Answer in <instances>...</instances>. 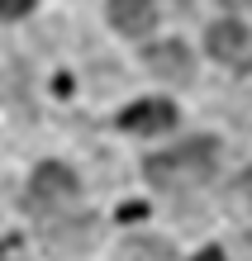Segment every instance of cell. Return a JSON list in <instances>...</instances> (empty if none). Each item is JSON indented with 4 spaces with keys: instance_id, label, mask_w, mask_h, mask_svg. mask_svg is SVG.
<instances>
[{
    "instance_id": "obj_1",
    "label": "cell",
    "mask_w": 252,
    "mask_h": 261,
    "mask_svg": "<svg viewBox=\"0 0 252 261\" xmlns=\"http://www.w3.org/2000/svg\"><path fill=\"white\" fill-rule=\"evenodd\" d=\"M214 162H219V147L210 138H191L181 147H167L157 157H148V180L162 190H191L214 176Z\"/></svg>"
},
{
    "instance_id": "obj_2",
    "label": "cell",
    "mask_w": 252,
    "mask_h": 261,
    "mask_svg": "<svg viewBox=\"0 0 252 261\" xmlns=\"http://www.w3.org/2000/svg\"><path fill=\"white\" fill-rule=\"evenodd\" d=\"M76 199V176L62 162H48L34 171V186H29V204L34 209H62Z\"/></svg>"
},
{
    "instance_id": "obj_3",
    "label": "cell",
    "mask_w": 252,
    "mask_h": 261,
    "mask_svg": "<svg viewBox=\"0 0 252 261\" xmlns=\"http://www.w3.org/2000/svg\"><path fill=\"white\" fill-rule=\"evenodd\" d=\"M204 43H210V53L219 57V62H228V67H243L247 57H252V34H247L243 24H233V19H219V24H210Z\"/></svg>"
},
{
    "instance_id": "obj_4",
    "label": "cell",
    "mask_w": 252,
    "mask_h": 261,
    "mask_svg": "<svg viewBox=\"0 0 252 261\" xmlns=\"http://www.w3.org/2000/svg\"><path fill=\"white\" fill-rule=\"evenodd\" d=\"M119 124L129 133H162V128L176 124V110H171V100H138V105L124 110Z\"/></svg>"
},
{
    "instance_id": "obj_5",
    "label": "cell",
    "mask_w": 252,
    "mask_h": 261,
    "mask_svg": "<svg viewBox=\"0 0 252 261\" xmlns=\"http://www.w3.org/2000/svg\"><path fill=\"white\" fill-rule=\"evenodd\" d=\"M148 67L162 81H191L195 76V62H191V48L186 43H157V48H148Z\"/></svg>"
},
{
    "instance_id": "obj_6",
    "label": "cell",
    "mask_w": 252,
    "mask_h": 261,
    "mask_svg": "<svg viewBox=\"0 0 252 261\" xmlns=\"http://www.w3.org/2000/svg\"><path fill=\"white\" fill-rule=\"evenodd\" d=\"M109 19H114L119 34H148V29L157 24V10L152 0H109Z\"/></svg>"
},
{
    "instance_id": "obj_7",
    "label": "cell",
    "mask_w": 252,
    "mask_h": 261,
    "mask_svg": "<svg viewBox=\"0 0 252 261\" xmlns=\"http://www.w3.org/2000/svg\"><path fill=\"white\" fill-rule=\"evenodd\" d=\"M29 5L34 0H0V19H19V14H29Z\"/></svg>"
},
{
    "instance_id": "obj_8",
    "label": "cell",
    "mask_w": 252,
    "mask_h": 261,
    "mask_svg": "<svg viewBox=\"0 0 252 261\" xmlns=\"http://www.w3.org/2000/svg\"><path fill=\"white\" fill-rule=\"evenodd\" d=\"M191 261H224V252H219V247H204L200 256H191Z\"/></svg>"
},
{
    "instance_id": "obj_9",
    "label": "cell",
    "mask_w": 252,
    "mask_h": 261,
    "mask_svg": "<svg viewBox=\"0 0 252 261\" xmlns=\"http://www.w3.org/2000/svg\"><path fill=\"white\" fill-rule=\"evenodd\" d=\"M219 5H228V10H243V5H252V0H219Z\"/></svg>"
},
{
    "instance_id": "obj_10",
    "label": "cell",
    "mask_w": 252,
    "mask_h": 261,
    "mask_svg": "<svg viewBox=\"0 0 252 261\" xmlns=\"http://www.w3.org/2000/svg\"><path fill=\"white\" fill-rule=\"evenodd\" d=\"M0 261H10V247H5V242H0Z\"/></svg>"
}]
</instances>
